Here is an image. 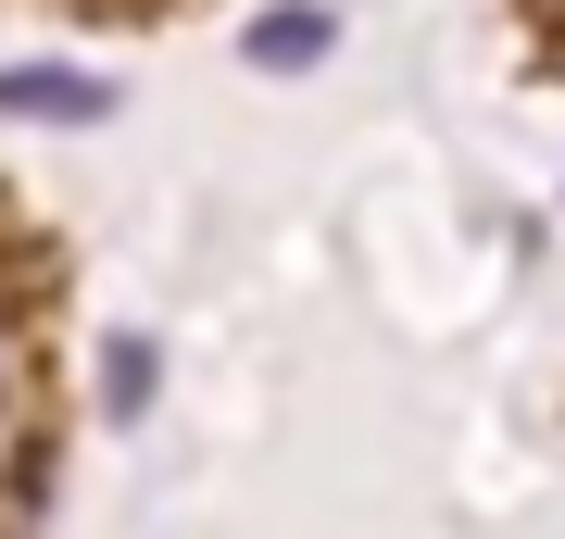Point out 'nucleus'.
<instances>
[{
	"label": "nucleus",
	"instance_id": "7ed1b4c3",
	"mask_svg": "<svg viewBox=\"0 0 565 539\" xmlns=\"http://www.w3.org/2000/svg\"><path fill=\"white\" fill-rule=\"evenodd\" d=\"M0 389H13V377H0Z\"/></svg>",
	"mask_w": 565,
	"mask_h": 539
},
{
	"label": "nucleus",
	"instance_id": "f03ea898",
	"mask_svg": "<svg viewBox=\"0 0 565 539\" xmlns=\"http://www.w3.org/2000/svg\"><path fill=\"white\" fill-rule=\"evenodd\" d=\"M327 51V25L315 13H277V25H252V63H315Z\"/></svg>",
	"mask_w": 565,
	"mask_h": 539
},
{
	"label": "nucleus",
	"instance_id": "f257e3e1",
	"mask_svg": "<svg viewBox=\"0 0 565 539\" xmlns=\"http://www.w3.org/2000/svg\"><path fill=\"white\" fill-rule=\"evenodd\" d=\"M0 114H63V126H102L114 88L102 76H51V63H25V76H0Z\"/></svg>",
	"mask_w": 565,
	"mask_h": 539
}]
</instances>
